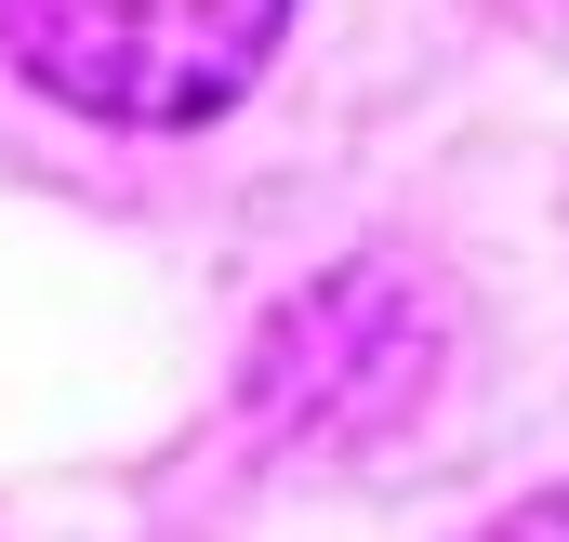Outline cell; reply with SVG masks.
<instances>
[{
  "label": "cell",
  "mask_w": 569,
  "mask_h": 542,
  "mask_svg": "<svg viewBox=\"0 0 569 542\" xmlns=\"http://www.w3.org/2000/svg\"><path fill=\"white\" fill-rule=\"evenodd\" d=\"M279 27H291V0H0V53L107 133L226 120L266 80Z\"/></svg>",
  "instance_id": "obj_1"
},
{
  "label": "cell",
  "mask_w": 569,
  "mask_h": 542,
  "mask_svg": "<svg viewBox=\"0 0 569 542\" xmlns=\"http://www.w3.org/2000/svg\"><path fill=\"white\" fill-rule=\"evenodd\" d=\"M425 371H437L425 304H411L385 265H345V278L291 291L279 318H266L239 398L266 410L279 436H318V450H331V436H385L398 410L425 398Z\"/></svg>",
  "instance_id": "obj_2"
},
{
  "label": "cell",
  "mask_w": 569,
  "mask_h": 542,
  "mask_svg": "<svg viewBox=\"0 0 569 542\" xmlns=\"http://www.w3.org/2000/svg\"><path fill=\"white\" fill-rule=\"evenodd\" d=\"M490 542H569V490H530V503H517Z\"/></svg>",
  "instance_id": "obj_3"
}]
</instances>
